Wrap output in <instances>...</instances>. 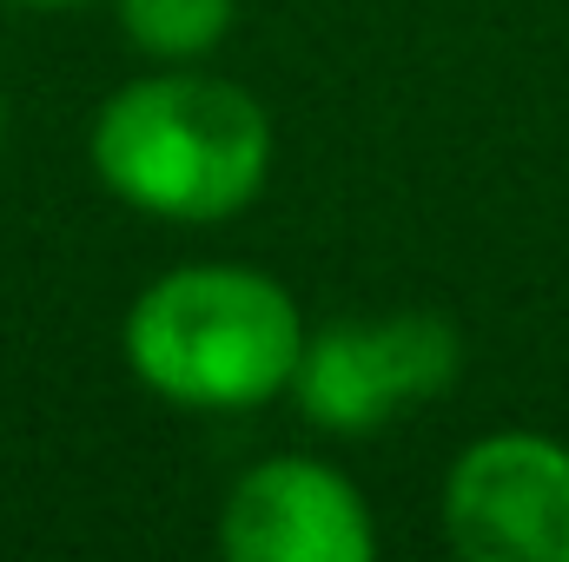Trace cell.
I'll list each match as a JSON object with an SVG mask.
<instances>
[{
	"instance_id": "6da1fadb",
	"label": "cell",
	"mask_w": 569,
	"mask_h": 562,
	"mask_svg": "<svg viewBox=\"0 0 569 562\" xmlns=\"http://www.w3.org/2000/svg\"><path fill=\"white\" fill-rule=\"evenodd\" d=\"M100 179L152 219L206 225L239 212L272 165V127L252 93L199 73L133 80L93 127Z\"/></svg>"
},
{
	"instance_id": "7a4b0ae2",
	"label": "cell",
	"mask_w": 569,
	"mask_h": 562,
	"mask_svg": "<svg viewBox=\"0 0 569 562\" xmlns=\"http://www.w3.org/2000/svg\"><path fill=\"white\" fill-rule=\"evenodd\" d=\"M305 324L284 284L246 265H186L140 291L127 318V364L172 404L246 411L291 384Z\"/></svg>"
},
{
	"instance_id": "3957f363",
	"label": "cell",
	"mask_w": 569,
	"mask_h": 562,
	"mask_svg": "<svg viewBox=\"0 0 569 562\" xmlns=\"http://www.w3.org/2000/svg\"><path fill=\"white\" fill-rule=\"evenodd\" d=\"M457 364H463L457 331L437 311H405V318L338 324L311 338L291 371V391H298V411L325 430H371L437 398L457 378Z\"/></svg>"
},
{
	"instance_id": "277c9868",
	"label": "cell",
	"mask_w": 569,
	"mask_h": 562,
	"mask_svg": "<svg viewBox=\"0 0 569 562\" xmlns=\"http://www.w3.org/2000/svg\"><path fill=\"white\" fill-rule=\"evenodd\" d=\"M443 523L477 562H569V450L530 430L470 443L450 470Z\"/></svg>"
},
{
	"instance_id": "5b68a950",
	"label": "cell",
	"mask_w": 569,
	"mask_h": 562,
	"mask_svg": "<svg viewBox=\"0 0 569 562\" xmlns=\"http://www.w3.org/2000/svg\"><path fill=\"white\" fill-rule=\"evenodd\" d=\"M226 556L239 562H365L378 550L365 496L305 456H279L239 476L226 503Z\"/></svg>"
},
{
	"instance_id": "8992f818",
	"label": "cell",
	"mask_w": 569,
	"mask_h": 562,
	"mask_svg": "<svg viewBox=\"0 0 569 562\" xmlns=\"http://www.w3.org/2000/svg\"><path fill=\"white\" fill-rule=\"evenodd\" d=\"M120 20H127L133 47L166 53V60H192L226 40L232 0H120Z\"/></svg>"
},
{
	"instance_id": "52a82bcc",
	"label": "cell",
	"mask_w": 569,
	"mask_h": 562,
	"mask_svg": "<svg viewBox=\"0 0 569 562\" xmlns=\"http://www.w3.org/2000/svg\"><path fill=\"white\" fill-rule=\"evenodd\" d=\"M27 7H73V0H27Z\"/></svg>"
}]
</instances>
